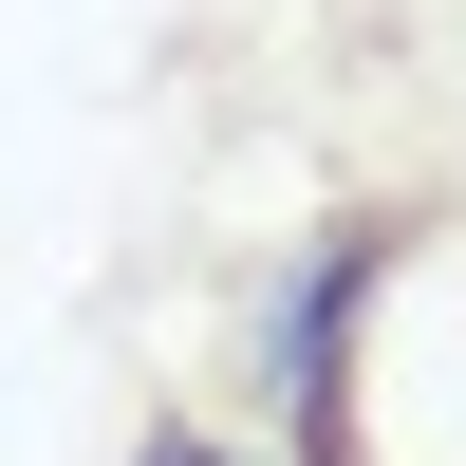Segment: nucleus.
I'll use <instances>...</instances> for the list:
<instances>
[{
  "instance_id": "obj_1",
  "label": "nucleus",
  "mask_w": 466,
  "mask_h": 466,
  "mask_svg": "<svg viewBox=\"0 0 466 466\" xmlns=\"http://www.w3.org/2000/svg\"><path fill=\"white\" fill-rule=\"evenodd\" d=\"M392 243H410V224L355 206V224L280 280V318H261V392H280L299 466H355V318H373V280H392Z\"/></svg>"
},
{
  "instance_id": "obj_2",
  "label": "nucleus",
  "mask_w": 466,
  "mask_h": 466,
  "mask_svg": "<svg viewBox=\"0 0 466 466\" xmlns=\"http://www.w3.org/2000/svg\"><path fill=\"white\" fill-rule=\"evenodd\" d=\"M131 466H243V448H224V430H149Z\"/></svg>"
}]
</instances>
